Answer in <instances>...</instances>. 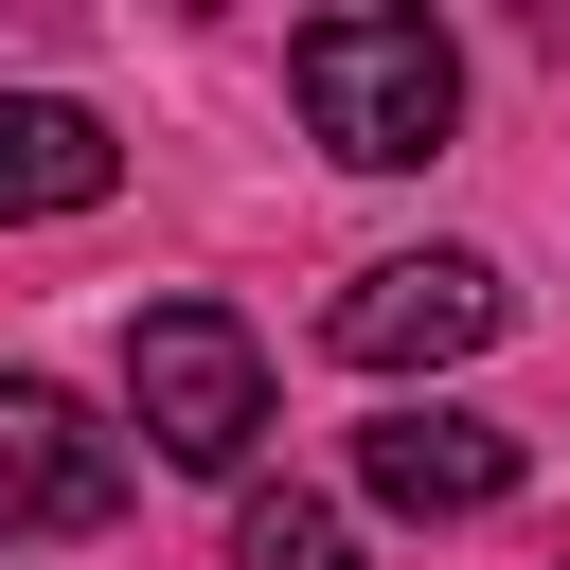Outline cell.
<instances>
[{"label": "cell", "mask_w": 570, "mask_h": 570, "mask_svg": "<svg viewBox=\"0 0 570 570\" xmlns=\"http://www.w3.org/2000/svg\"><path fill=\"white\" fill-rule=\"evenodd\" d=\"M125 196V142L71 107V89H0V232H36V214H107Z\"/></svg>", "instance_id": "obj_6"}, {"label": "cell", "mask_w": 570, "mask_h": 570, "mask_svg": "<svg viewBox=\"0 0 570 570\" xmlns=\"http://www.w3.org/2000/svg\"><path fill=\"white\" fill-rule=\"evenodd\" d=\"M125 410H142L160 463L232 481V463L267 445V338H249L232 303H142V321H125Z\"/></svg>", "instance_id": "obj_2"}, {"label": "cell", "mask_w": 570, "mask_h": 570, "mask_svg": "<svg viewBox=\"0 0 570 570\" xmlns=\"http://www.w3.org/2000/svg\"><path fill=\"white\" fill-rule=\"evenodd\" d=\"M517 321V285L481 267V249H392V267H356L338 303H321V338L356 356V374H445V356H481Z\"/></svg>", "instance_id": "obj_3"}, {"label": "cell", "mask_w": 570, "mask_h": 570, "mask_svg": "<svg viewBox=\"0 0 570 570\" xmlns=\"http://www.w3.org/2000/svg\"><path fill=\"white\" fill-rule=\"evenodd\" d=\"M356 481L392 517H499L517 499V428L499 410H392V428H356Z\"/></svg>", "instance_id": "obj_5"}, {"label": "cell", "mask_w": 570, "mask_h": 570, "mask_svg": "<svg viewBox=\"0 0 570 570\" xmlns=\"http://www.w3.org/2000/svg\"><path fill=\"white\" fill-rule=\"evenodd\" d=\"M107 517H125V445L53 374H0V534H107Z\"/></svg>", "instance_id": "obj_4"}, {"label": "cell", "mask_w": 570, "mask_h": 570, "mask_svg": "<svg viewBox=\"0 0 570 570\" xmlns=\"http://www.w3.org/2000/svg\"><path fill=\"white\" fill-rule=\"evenodd\" d=\"M232 570H356V517L303 499V481H267V499L232 517Z\"/></svg>", "instance_id": "obj_7"}, {"label": "cell", "mask_w": 570, "mask_h": 570, "mask_svg": "<svg viewBox=\"0 0 570 570\" xmlns=\"http://www.w3.org/2000/svg\"><path fill=\"white\" fill-rule=\"evenodd\" d=\"M285 89H303V125H321V160H356V178H392V160H428L445 125H463V53H445V18H303L285 36Z\"/></svg>", "instance_id": "obj_1"}]
</instances>
